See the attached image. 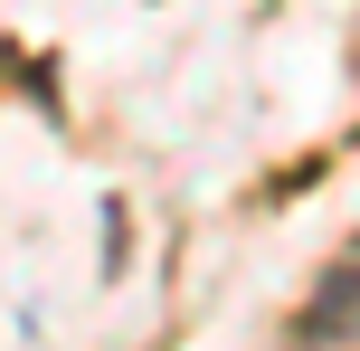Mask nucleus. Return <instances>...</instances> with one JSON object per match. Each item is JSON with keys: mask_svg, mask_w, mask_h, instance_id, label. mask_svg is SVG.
<instances>
[{"mask_svg": "<svg viewBox=\"0 0 360 351\" xmlns=\"http://www.w3.org/2000/svg\"><path fill=\"white\" fill-rule=\"evenodd\" d=\"M304 333H313V342H351V351H360V257L323 285V295H313V323H304Z\"/></svg>", "mask_w": 360, "mask_h": 351, "instance_id": "nucleus-1", "label": "nucleus"}]
</instances>
